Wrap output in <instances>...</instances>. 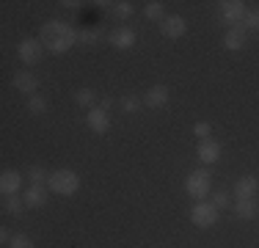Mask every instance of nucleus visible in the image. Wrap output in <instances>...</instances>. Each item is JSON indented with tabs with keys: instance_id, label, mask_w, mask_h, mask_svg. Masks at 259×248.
<instances>
[{
	"instance_id": "13",
	"label": "nucleus",
	"mask_w": 259,
	"mask_h": 248,
	"mask_svg": "<svg viewBox=\"0 0 259 248\" xmlns=\"http://www.w3.org/2000/svg\"><path fill=\"white\" fill-rule=\"evenodd\" d=\"M85 121H89V127L94 130V133H108L110 130V116H108V110H102V108H91L89 116H85Z\"/></svg>"
},
{
	"instance_id": "3",
	"label": "nucleus",
	"mask_w": 259,
	"mask_h": 248,
	"mask_svg": "<svg viewBox=\"0 0 259 248\" xmlns=\"http://www.w3.org/2000/svg\"><path fill=\"white\" fill-rule=\"evenodd\" d=\"M185 190L196 198V201H204V196L212 190V174L207 169H196L185 177Z\"/></svg>"
},
{
	"instance_id": "11",
	"label": "nucleus",
	"mask_w": 259,
	"mask_h": 248,
	"mask_svg": "<svg viewBox=\"0 0 259 248\" xmlns=\"http://www.w3.org/2000/svg\"><path fill=\"white\" fill-rule=\"evenodd\" d=\"M168 99H171L168 86H152L144 97V105H149V108H163V105H168Z\"/></svg>"
},
{
	"instance_id": "27",
	"label": "nucleus",
	"mask_w": 259,
	"mask_h": 248,
	"mask_svg": "<svg viewBox=\"0 0 259 248\" xmlns=\"http://www.w3.org/2000/svg\"><path fill=\"white\" fill-rule=\"evenodd\" d=\"M193 135H196V138H201V141L209 138V135H212V124H209V121H196L193 124Z\"/></svg>"
},
{
	"instance_id": "25",
	"label": "nucleus",
	"mask_w": 259,
	"mask_h": 248,
	"mask_svg": "<svg viewBox=\"0 0 259 248\" xmlns=\"http://www.w3.org/2000/svg\"><path fill=\"white\" fill-rule=\"evenodd\" d=\"M121 110H124V113H138V110H141V99L133 97V94H127L124 99H121Z\"/></svg>"
},
{
	"instance_id": "21",
	"label": "nucleus",
	"mask_w": 259,
	"mask_h": 248,
	"mask_svg": "<svg viewBox=\"0 0 259 248\" xmlns=\"http://www.w3.org/2000/svg\"><path fill=\"white\" fill-rule=\"evenodd\" d=\"M28 110H30V113H36V116H41V113L47 110V99L41 97V94L28 97Z\"/></svg>"
},
{
	"instance_id": "18",
	"label": "nucleus",
	"mask_w": 259,
	"mask_h": 248,
	"mask_svg": "<svg viewBox=\"0 0 259 248\" xmlns=\"http://www.w3.org/2000/svg\"><path fill=\"white\" fill-rule=\"evenodd\" d=\"M144 14H146V20L163 22L165 20V6L160 3V0H149V3H146V9H144Z\"/></svg>"
},
{
	"instance_id": "4",
	"label": "nucleus",
	"mask_w": 259,
	"mask_h": 248,
	"mask_svg": "<svg viewBox=\"0 0 259 248\" xmlns=\"http://www.w3.org/2000/svg\"><path fill=\"white\" fill-rule=\"evenodd\" d=\"M218 11H221V22L229 25V28H234V25L243 22V17H245V11H248V9H245L243 0H221Z\"/></svg>"
},
{
	"instance_id": "8",
	"label": "nucleus",
	"mask_w": 259,
	"mask_h": 248,
	"mask_svg": "<svg viewBox=\"0 0 259 248\" xmlns=\"http://www.w3.org/2000/svg\"><path fill=\"white\" fill-rule=\"evenodd\" d=\"M196 154H199L201 163L212 166V163H218V160H221V144H218L215 138H204V141H199Z\"/></svg>"
},
{
	"instance_id": "23",
	"label": "nucleus",
	"mask_w": 259,
	"mask_h": 248,
	"mask_svg": "<svg viewBox=\"0 0 259 248\" xmlns=\"http://www.w3.org/2000/svg\"><path fill=\"white\" fill-rule=\"evenodd\" d=\"M102 39L100 30H77V42L80 45H97Z\"/></svg>"
},
{
	"instance_id": "12",
	"label": "nucleus",
	"mask_w": 259,
	"mask_h": 248,
	"mask_svg": "<svg viewBox=\"0 0 259 248\" xmlns=\"http://www.w3.org/2000/svg\"><path fill=\"white\" fill-rule=\"evenodd\" d=\"M234 193H237V198H254L259 193V179L251 177V174L240 177L237 182H234Z\"/></svg>"
},
{
	"instance_id": "15",
	"label": "nucleus",
	"mask_w": 259,
	"mask_h": 248,
	"mask_svg": "<svg viewBox=\"0 0 259 248\" xmlns=\"http://www.w3.org/2000/svg\"><path fill=\"white\" fill-rule=\"evenodd\" d=\"M224 47L226 50H234V53L245 47V30L240 28V25H234V28H229L224 33Z\"/></svg>"
},
{
	"instance_id": "26",
	"label": "nucleus",
	"mask_w": 259,
	"mask_h": 248,
	"mask_svg": "<svg viewBox=\"0 0 259 248\" xmlns=\"http://www.w3.org/2000/svg\"><path fill=\"white\" fill-rule=\"evenodd\" d=\"M240 28H243V30H256V28H259V14H256V11H245Z\"/></svg>"
},
{
	"instance_id": "29",
	"label": "nucleus",
	"mask_w": 259,
	"mask_h": 248,
	"mask_svg": "<svg viewBox=\"0 0 259 248\" xmlns=\"http://www.w3.org/2000/svg\"><path fill=\"white\" fill-rule=\"evenodd\" d=\"M212 204L218 210H224L226 204H229V193H226V190H218V193H215V198H212Z\"/></svg>"
},
{
	"instance_id": "16",
	"label": "nucleus",
	"mask_w": 259,
	"mask_h": 248,
	"mask_svg": "<svg viewBox=\"0 0 259 248\" xmlns=\"http://www.w3.org/2000/svg\"><path fill=\"white\" fill-rule=\"evenodd\" d=\"M47 190L45 185H30V188L25 190V204L28 207H45L47 204Z\"/></svg>"
},
{
	"instance_id": "33",
	"label": "nucleus",
	"mask_w": 259,
	"mask_h": 248,
	"mask_svg": "<svg viewBox=\"0 0 259 248\" xmlns=\"http://www.w3.org/2000/svg\"><path fill=\"white\" fill-rule=\"evenodd\" d=\"M256 14H259V11H256Z\"/></svg>"
},
{
	"instance_id": "19",
	"label": "nucleus",
	"mask_w": 259,
	"mask_h": 248,
	"mask_svg": "<svg viewBox=\"0 0 259 248\" xmlns=\"http://www.w3.org/2000/svg\"><path fill=\"white\" fill-rule=\"evenodd\" d=\"M75 102L80 105V108H94L97 94L91 89H80V91H75Z\"/></svg>"
},
{
	"instance_id": "31",
	"label": "nucleus",
	"mask_w": 259,
	"mask_h": 248,
	"mask_svg": "<svg viewBox=\"0 0 259 248\" xmlns=\"http://www.w3.org/2000/svg\"><path fill=\"white\" fill-rule=\"evenodd\" d=\"M0 243H11V234H9V229H0Z\"/></svg>"
},
{
	"instance_id": "5",
	"label": "nucleus",
	"mask_w": 259,
	"mask_h": 248,
	"mask_svg": "<svg viewBox=\"0 0 259 248\" xmlns=\"http://www.w3.org/2000/svg\"><path fill=\"white\" fill-rule=\"evenodd\" d=\"M45 45H41V39H22L20 45H17V55H20V61L25 66H33L41 61V55H45Z\"/></svg>"
},
{
	"instance_id": "10",
	"label": "nucleus",
	"mask_w": 259,
	"mask_h": 248,
	"mask_svg": "<svg viewBox=\"0 0 259 248\" xmlns=\"http://www.w3.org/2000/svg\"><path fill=\"white\" fill-rule=\"evenodd\" d=\"M14 89L20 91V94L33 97L36 91H39V80H36L33 72H17V74H14Z\"/></svg>"
},
{
	"instance_id": "7",
	"label": "nucleus",
	"mask_w": 259,
	"mask_h": 248,
	"mask_svg": "<svg viewBox=\"0 0 259 248\" xmlns=\"http://www.w3.org/2000/svg\"><path fill=\"white\" fill-rule=\"evenodd\" d=\"M185 30H188V22H185V17H180V14H171L160 22V33H163L165 39H180Z\"/></svg>"
},
{
	"instance_id": "1",
	"label": "nucleus",
	"mask_w": 259,
	"mask_h": 248,
	"mask_svg": "<svg viewBox=\"0 0 259 248\" xmlns=\"http://www.w3.org/2000/svg\"><path fill=\"white\" fill-rule=\"evenodd\" d=\"M41 45L50 50L53 55H64L77 45V30L61 20H50L41 28Z\"/></svg>"
},
{
	"instance_id": "20",
	"label": "nucleus",
	"mask_w": 259,
	"mask_h": 248,
	"mask_svg": "<svg viewBox=\"0 0 259 248\" xmlns=\"http://www.w3.org/2000/svg\"><path fill=\"white\" fill-rule=\"evenodd\" d=\"M3 207H6V213H14V215H20L22 210L28 207V204H25V198H17V196H6Z\"/></svg>"
},
{
	"instance_id": "9",
	"label": "nucleus",
	"mask_w": 259,
	"mask_h": 248,
	"mask_svg": "<svg viewBox=\"0 0 259 248\" xmlns=\"http://www.w3.org/2000/svg\"><path fill=\"white\" fill-rule=\"evenodd\" d=\"M22 188V174L14 171V169H6L0 174V190H3V196H17Z\"/></svg>"
},
{
	"instance_id": "14",
	"label": "nucleus",
	"mask_w": 259,
	"mask_h": 248,
	"mask_svg": "<svg viewBox=\"0 0 259 248\" xmlns=\"http://www.w3.org/2000/svg\"><path fill=\"white\" fill-rule=\"evenodd\" d=\"M108 42L113 47H119V50H130L135 45V30L133 28H116V30H110Z\"/></svg>"
},
{
	"instance_id": "28",
	"label": "nucleus",
	"mask_w": 259,
	"mask_h": 248,
	"mask_svg": "<svg viewBox=\"0 0 259 248\" xmlns=\"http://www.w3.org/2000/svg\"><path fill=\"white\" fill-rule=\"evenodd\" d=\"M9 245H11V248H33V240H30L28 234H14Z\"/></svg>"
},
{
	"instance_id": "24",
	"label": "nucleus",
	"mask_w": 259,
	"mask_h": 248,
	"mask_svg": "<svg viewBox=\"0 0 259 248\" xmlns=\"http://www.w3.org/2000/svg\"><path fill=\"white\" fill-rule=\"evenodd\" d=\"M110 6H113V14H116V17H121V20H124V17H130V14L135 11L130 0H119V3H110Z\"/></svg>"
},
{
	"instance_id": "6",
	"label": "nucleus",
	"mask_w": 259,
	"mask_h": 248,
	"mask_svg": "<svg viewBox=\"0 0 259 248\" xmlns=\"http://www.w3.org/2000/svg\"><path fill=\"white\" fill-rule=\"evenodd\" d=\"M218 213H221V210L215 207V204L199 201V204H193V210H190V221H193V226L207 229V226H215V221H218Z\"/></svg>"
},
{
	"instance_id": "22",
	"label": "nucleus",
	"mask_w": 259,
	"mask_h": 248,
	"mask_svg": "<svg viewBox=\"0 0 259 248\" xmlns=\"http://www.w3.org/2000/svg\"><path fill=\"white\" fill-rule=\"evenodd\" d=\"M28 179H30L33 185H45L47 179H50V174L41 169V166H30V169H28Z\"/></svg>"
},
{
	"instance_id": "2",
	"label": "nucleus",
	"mask_w": 259,
	"mask_h": 248,
	"mask_svg": "<svg viewBox=\"0 0 259 248\" xmlns=\"http://www.w3.org/2000/svg\"><path fill=\"white\" fill-rule=\"evenodd\" d=\"M47 188H50L53 193H58V196H75L77 188H80V177L72 169H58V171L50 174Z\"/></svg>"
},
{
	"instance_id": "17",
	"label": "nucleus",
	"mask_w": 259,
	"mask_h": 248,
	"mask_svg": "<svg viewBox=\"0 0 259 248\" xmlns=\"http://www.w3.org/2000/svg\"><path fill=\"white\" fill-rule=\"evenodd\" d=\"M234 213H237V218L243 221H251L259 215V204L254 198H237V204H234Z\"/></svg>"
},
{
	"instance_id": "30",
	"label": "nucleus",
	"mask_w": 259,
	"mask_h": 248,
	"mask_svg": "<svg viewBox=\"0 0 259 248\" xmlns=\"http://www.w3.org/2000/svg\"><path fill=\"white\" fill-rule=\"evenodd\" d=\"M100 108H102V110H110V108H113V99H110V97H105L102 102H100Z\"/></svg>"
},
{
	"instance_id": "32",
	"label": "nucleus",
	"mask_w": 259,
	"mask_h": 248,
	"mask_svg": "<svg viewBox=\"0 0 259 248\" xmlns=\"http://www.w3.org/2000/svg\"><path fill=\"white\" fill-rule=\"evenodd\" d=\"M61 6H66V9H77L80 3H77V0H64V3H61Z\"/></svg>"
}]
</instances>
